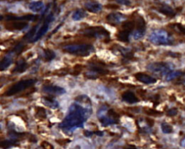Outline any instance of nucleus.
Instances as JSON below:
<instances>
[{
    "label": "nucleus",
    "instance_id": "f257e3e1",
    "mask_svg": "<svg viewBox=\"0 0 185 149\" xmlns=\"http://www.w3.org/2000/svg\"><path fill=\"white\" fill-rule=\"evenodd\" d=\"M91 113V102L89 98L84 95L78 96L69 106L67 116L59 127L64 130L68 131L82 127Z\"/></svg>",
    "mask_w": 185,
    "mask_h": 149
},
{
    "label": "nucleus",
    "instance_id": "f03ea898",
    "mask_svg": "<svg viewBox=\"0 0 185 149\" xmlns=\"http://www.w3.org/2000/svg\"><path fill=\"white\" fill-rule=\"evenodd\" d=\"M63 49L67 53L80 57H87L94 51L93 46L88 44H69L65 46Z\"/></svg>",
    "mask_w": 185,
    "mask_h": 149
},
{
    "label": "nucleus",
    "instance_id": "7ed1b4c3",
    "mask_svg": "<svg viewBox=\"0 0 185 149\" xmlns=\"http://www.w3.org/2000/svg\"><path fill=\"white\" fill-rule=\"evenodd\" d=\"M149 40L156 45H171L173 38L170 34L164 30H156L149 36Z\"/></svg>",
    "mask_w": 185,
    "mask_h": 149
},
{
    "label": "nucleus",
    "instance_id": "20e7f679",
    "mask_svg": "<svg viewBox=\"0 0 185 149\" xmlns=\"http://www.w3.org/2000/svg\"><path fill=\"white\" fill-rule=\"evenodd\" d=\"M36 83L35 79H28V80H23L15 83L5 93V95L7 96H14L26 89L32 87Z\"/></svg>",
    "mask_w": 185,
    "mask_h": 149
},
{
    "label": "nucleus",
    "instance_id": "39448f33",
    "mask_svg": "<svg viewBox=\"0 0 185 149\" xmlns=\"http://www.w3.org/2000/svg\"><path fill=\"white\" fill-rule=\"evenodd\" d=\"M173 65L166 62H154L148 65V69L155 74L167 75L173 69Z\"/></svg>",
    "mask_w": 185,
    "mask_h": 149
},
{
    "label": "nucleus",
    "instance_id": "423d86ee",
    "mask_svg": "<svg viewBox=\"0 0 185 149\" xmlns=\"http://www.w3.org/2000/svg\"><path fill=\"white\" fill-rule=\"evenodd\" d=\"M82 34L87 37L104 38L109 36V33L103 27H90L82 30Z\"/></svg>",
    "mask_w": 185,
    "mask_h": 149
},
{
    "label": "nucleus",
    "instance_id": "0eeeda50",
    "mask_svg": "<svg viewBox=\"0 0 185 149\" xmlns=\"http://www.w3.org/2000/svg\"><path fill=\"white\" fill-rule=\"evenodd\" d=\"M89 70L86 73V75L88 78H97L101 75H106L108 73L106 69H104L103 66L98 63H92L88 67Z\"/></svg>",
    "mask_w": 185,
    "mask_h": 149
},
{
    "label": "nucleus",
    "instance_id": "6e6552de",
    "mask_svg": "<svg viewBox=\"0 0 185 149\" xmlns=\"http://www.w3.org/2000/svg\"><path fill=\"white\" fill-rule=\"evenodd\" d=\"M108 111V109L106 108V106H103L101 107V109L98 111L97 115L98 117L99 118V120L101 122L102 125L103 126H109V125H113V124H117L119 122V121L115 120L113 119V118H111V117H109L108 115V114L106 113Z\"/></svg>",
    "mask_w": 185,
    "mask_h": 149
},
{
    "label": "nucleus",
    "instance_id": "1a4fd4ad",
    "mask_svg": "<svg viewBox=\"0 0 185 149\" xmlns=\"http://www.w3.org/2000/svg\"><path fill=\"white\" fill-rule=\"evenodd\" d=\"M54 20V15L53 14H50L48 15V17H46V19L44 20V22L42 25V26L39 28V30H38L37 34L36 36H34L33 39L32 40V42H36L40 39V38H42L44 35L46 34V33L48 31L49 28V25L52 21Z\"/></svg>",
    "mask_w": 185,
    "mask_h": 149
},
{
    "label": "nucleus",
    "instance_id": "9d476101",
    "mask_svg": "<svg viewBox=\"0 0 185 149\" xmlns=\"http://www.w3.org/2000/svg\"><path fill=\"white\" fill-rule=\"evenodd\" d=\"M126 19V16L121 14L120 12H113L108 15L106 17V20L109 24L112 26H117L124 22Z\"/></svg>",
    "mask_w": 185,
    "mask_h": 149
},
{
    "label": "nucleus",
    "instance_id": "9b49d317",
    "mask_svg": "<svg viewBox=\"0 0 185 149\" xmlns=\"http://www.w3.org/2000/svg\"><path fill=\"white\" fill-rule=\"evenodd\" d=\"M42 89L44 92L52 95H62L66 93L65 88L57 86H51V85L44 86Z\"/></svg>",
    "mask_w": 185,
    "mask_h": 149
},
{
    "label": "nucleus",
    "instance_id": "f8f14e48",
    "mask_svg": "<svg viewBox=\"0 0 185 149\" xmlns=\"http://www.w3.org/2000/svg\"><path fill=\"white\" fill-rule=\"evenodd\" d=\"M28 26V23L23 21H12V23L5 25V28L9 30H20L26 28Z\"/></svg>",
    "mask_w": 185,
    "mask_h": 149
},
{
    "label": "nucleus",
    "instance_id": "ddd939ff",
    "mask_svg": "<svg viewBox=\"0 0 185 149\" xmlns=\"http://www.w3.org/2000/svg\"><path fill=\"white\" fill-rule=\"evenodd\" d=\"M134 77L140 82L145 83V84H153V83H155L157 81V80L155 78H154V77L142 73H136L134 75Z\"/></svg>",
    "mask_w": 185,
    "mask_h": 149
},
{
    "label": "nucleus",
    "instance_id": "4468645a",
    "mask_svg": "<svg viewBox=\"0 0 185 149\" xmlns=\"http://www.w3.org/2000/svg\"><path fill=\"white\" fill-rule=\"evenodd\" d=\"M121 98L124 101L128 104H135L139 101L138 97L134 93L130 90H127L121 95Z\"/></svg>",
    "mask_w": 185,
    "mask_h": 149
},
{
    "label": "nucleus",
    "instance_id": "2eb2a0df",
    "mask_svg": "<svg viewBox=\"0 0 185 149\" xmlns=\"http://www.w3.org/2000/svg\"><path fill=\"white\" fill-rule=\"evenodd\" d=\"M38 15H26L23 16L16 17V16H7V20H12V21H34L38 18Z\"/></svg>",
    "mask_w": 185,
    "mask_h": 149
},
{
    "label": "nucleus",
    "instance_id": "dca6fc26",
    "mask_svg": "<svg viewBox=\"0 0 185 149\" xmlns=\"http://www.w3.org/2000/svg\"><path fill=\"white\" fill-rule=\"evenodd\" d=\"M86 9L88 11L92 13H98L101 11L102 6L100 3L96 2H86L85 5Z\"/></svg>",
    "mask_w": 185,
    "mask_h": 149
},
{
    "label": "nucleus",
    "instance_id": "f3484780",
    "mask_svg": "<svg viewBox=\"0 0 185 149\" xmlns=\"http://www.w3.org/2000/svg\"><path fill=\"white\" fill-rule=\"evenodd\" d=\"M14 56L15 55L10 52V53L6 55L5 57L2 59L1 62H0V70L1 71L5 70V69H7V67L12 63Z\"/></svg>",
    "mask_w": 185,
    "mask_h": 149
},
{
    "label": "nucleus",
    "instance_id": "a211bd4d",
    "mask_svg": "<svg viewBox=\"0 0 185 149\" xmlns=\"http://www.w3.org/2000/svg\"><path fill=\"white\" fill-rule=\"evenodd\" d=\"M28 68V63L26 62V61L25 59H20V60L17 61V62L15 65V68L13 69L12 72L13 73H24Z\"/></svg>",
    "mask_w": 185,
    "mask_h": 149
},
{
    "label": "nucleus",
    "instance_id": "6ab92c4d",
    "mask_svg": "<svg viewBox=\"0 0 185 149\" xmlns=\"http://www.w3.org/2000/svg\"><path fill=\"white\" fill-rule=\"evenodd\" d=\"M28 7L33 12H39L44 9V4L41 1L33 2L29 4Z\"/></svg>",
    "mask_w": 185,
    "mask_h": 149
},
{
    "label": "nucleus",
    "instance_id": "aec40b11",
    "mask_svg": "<svg viewBox=\"0 0 185 149\" xmlns=\"http://www.w3.org/2000/svg\"><path fill=\"white\" fill-rule=\"evenodd\" d=\"M43 103L45 104V105L49 106V107L51 108V109H57V108L59 107V104H58V102L56 101L53 98L49 97V96L44 97L43 98Z\"/></svg>",
    "mask_w": 185,
    "mask_h": 149
},
{
    "label": "nucleus",
    "instance_id": "412c9836",
    "mask_svg": "<svg viewBox=\"0 0 185 149\" xmlns=\"http://www.w3.org/2000/svg\"><path fill=\"white\" fill-rule=\"evenodd\" d=\"M131 31L126 29H123L122 30L119 31L117 34V38L123 42H128L129 41V36H130Z\"/></svg>",
    "mask_w": 185,
    "mask_h": 149
},
{
    "label": "nucleus",
    "instance_id": "4be33fe9",
    "mask_svg": "<svg viewBox=\"0 0 185 149\" xmlns=\"http://www.w3.org/2000/svg\"><path fill=\"white\" fill-rule=\"evenodd\" d=\"M159 11L160 12L163 13V14H164L166 15H168V16H174L175 15V12L174 11H173V9L171 8V7H169V6L163 5L161 6V7L159 8Z\"/></svg>",
    "mask_w": 185,
    "mask_h": 149
},
{
    "label": "nucleus",
    "instance_id": "5701e85b",
    "mask_svg": "<svg viewBox=\"0 0 185 149\" xmlns=\"http://www.w3.org/2000/svg\"><path fill=\"white\" fill-rule=\"evenodd\" d=\"M184 74H185L184 73L179 70L171 71V73H169V74L166 75V81H172L173 80H175V79L179 78V77H182Z\"/></svg>",
    "mask_w": 185,
    "mask_h": 149
},
{
    "label": "nucleus",
    "instance_id": "b1692460",
    "mask_svg": "<svg viewBox=\"0 0 185 149\" xmlns=\"http://www.w3.org/2000/svg\"><path fill=\"white\" fill-rule=\"evenodd\" d=\"M86 16V13L83 9H77L76 11L73 13L72 19L74 20H80L83 19Z\"/></svg>",
    "mask_w": 185,
    "mask_h": 149
},
{
    "label": "nucleus",
    "instance_id": "393cba45",
    "mask_svg": "<svg viewBox=\"0 0 185 149\" xmlns=\"http://www.w3.org/2000/svg\"><path fill=\"white\" fill-rule=\"evenodd\" d=\"M44 59L47 62H50L53 60L56 57V55L54 51H52L51 49H46L44 51Z\"/></svg>",
    "mask_w": 185,
    "mask_h": 149
},
{
    "label": "nucleus",
    "instance_id": "a878e982",
    "mask_svg": "<svg viewBox=\"0 0 185 149\" xmlns=\"http://www.w3.org/2000/svg\"><path fill=\"white\" fill-rule=\"evenodd\" d=\"M17 144V140H15V139H10V140H4L2 141L1 143V147L4 149L6 148H9L10 147L15 146V144Z\"/></svg>",
    "mask_w": 185,
    "mask_h": 149
},
{
    "label": "nucleus",
    "instance_id": "bb28decb",
    "mask_svg": "<svg viewBox=\"0 0 185 149\" xmlns=\"http://www.w3.org/2000/svg\"><path fill=\"white\" fill-rule=\"evenodd\" d=\"M145 34V30H142V29H136L134 32L132 33V37L134 38V39L138 40L142 37H143V36Z\"/></svg>",
    "mask_w": 185,
    "mask_h": 149
},
{
    "label": "nucleus",
    "instance_id": "cd10ccee",
    "mask_svg": "<svg viewBox=\"0 0 185 149\" xmlns=\"http://www.w3.org/2000/svg\"><path fill=\"white\" fill-rule=\"evenodd\" d=\"M161 129L163 133L165 134H169L173 132V128L170 125L167 123H162L161 124Z\"/></svg>",
    "mask_w": 185,
    "mask_h": 149
},
{
    "label": "nucleus",
    "instance_id": "c85d7f7f",
    "mask_svg": "<svg viewBox=\"0 0 185 149\" xmlns=\"http://www.w3.org/2000/svg\"><path fill=\"white\" fill-rule=\"evenodd\" d=\"M36 115L40 118H44L46 117V113L45 109H44L43 107H37L36 109Z\"/></svg>",
    "mask_w": 185,
    "mask_h": 149
},
{
    "label": "nucleus",
    "instance_id": "c756f323",
    "mask_svg": "<svg viewBox=\"0 0 185 149\" xmlns=\"http://www.w3.org/2000/svg\"><path fill=\"white\" fill-rule=\"evenodd\" d=\"M145 112L146 114H148V115L150 116H157L161 115V113H160L159 112L155 111V110L151 109H145Z\"/></svg>",
    "mask_w": 185,
    "mask_h": 149
},
{
    "label": "nucleus",
    "instance_id": "7c9ffc66",
    "mask_svg": "<svg viewBox=\"0 0 185 149\" xmlns=\"http://www.w3.org/2000/svg\"><path fill=\"white\" fill-rule=\"evenodd\" d=\"M41 146L43 147L44 149H54V147L52 145H51L49 143L46 142V141H43L41 143Z\"/></svg>",
    "mask_w": 185,
    "mask_h": 149
},
{
    "label": "nucleus",
    "instance_id": "2f4dec72",
    "mask_svg": "<svg viewBox=\"0 0 185 149\" xmlns=\"http://www.w3.org/2000/svg\"><path fill=\"white\" fill-rule=\"evenodd\" d=\"M177 109H175V108H173V109H169V111L167 112V115L169 116V117H173V116L177 115Z\"/></svg>",
    "mask_w": 185,
    "mask_h": 149
},
{
    "label": "nucleus",
    "instance_id": "473e14b6",
    "mask_svg": "<svg viewBox=\"0 0 185 149\" xmlns=\"http://www.w3.org/2000/svg\"><path fill=\"white\" fill-rule=\"evenodd\" d=\"M117 3L121 4V5H131V2L130 0H116Z\"/></svg>",
    "mask_w": 185,
    "mask_h": 149
},
{
    "label": "nucleus",
    "instance_id": "72a5a7b5",
    "mask_svg": "<svg viewBox=\"0 0 185 149\" xmlns=\"http://www.w3.org/2000/svg\"><path fill=\"white\" fill-rule=\"evenodd\" d=\"M176 27L179 31L182 33V34H185V26H182V25H180V24H176Z\"/></svg>",
    "mask_w": 185,
    "mask_h": 149
},
{
    "label": "nucleus",
    "instance_id": "f704fd0d",
    "mask_svg": "<svg viewBox=\"0 0 185 149\" xmlns=\"http://www.w3.org/2000/svg\"><path fill=\"white\" fill-rule=\"evenodd\" d=\"M93 134H95V133L92 132V131H89V130L84 131V135H85V136H86V137H90Z\"/></svg>",
    "mask_w": 185,
    "mask_h": 149
},
{
    "label": "nucleus",
    "instance_id": "c9c22d12",
    "mask_svg": "<svg viewBox=\"0 0 185 149\" xmlns=\"http://www.w3.org/2000/svg\"><path fill=\"white\" fill-rule=\"evenodd\" d=\"M146 121H147V122H148V125H149V126H153V124H154L153 119H149V118H148V119H146Z\"/></svg>",
    "mask_w": 185,
    "mask_h": 149
},
{
    "label": "nucleus",
    "instance_id": "e433bc0d",
    "mask_svg": "<svg viewBox=\"0 0 185 149\" xmlns=\"http://www.w3.org/2000/svg\"><path fill=\"white\" fill-rule=\"evenodd\" d=\"M181 146L182 147H184L185 148V138L184 139H182V141H181Z\"/></svg>",
    "mask_w": 185,
    "mask_h": 149
},
{
    "label": "nucleus",
    "instance_id": "4c0bfd02",
    "mask_svg": "<svg viewBox=\"0 0 185 149\" xmlns=\"http://www.w3.org/2000/svg\"><path fill=\"white\" fill-rule=\"evenodd\" d=\"M126 149H138V148H137L136 147L134 146H130L129 147H127Z\"/></svg>",
    "mask_w": 185,
    "mask_h": 149
}]
</instances>
